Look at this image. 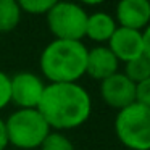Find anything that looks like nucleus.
Segmentation results:
<instances>
[{"label":"nucleus","mask_w":150,"mask_h":150,"mask_svg":"<svg viewBox=\"0 0 150 150\" xmlns=\"http://www.w3.org/2000/svg\"><path fill=\"white\" fill-rule=\"evenodd\" d=\"M100 95L107 105L118 111L136 102V84L124 73H115L100 84Z\"/></svg>","instance_id":"0eeeda50"},{"label":"nucleus","mask_w":150,"mask_h":150,"mask_svg":"<svg viewBox=\"0 0 150 150\" xmlns=\"http://www.w3.org/2000/svg\"><path fill=\"white\" fill-rule=\"evenodd\" d=\"M124 74L127 79L137 84V82L145 81L147 78H150V62L145 57H139L136 60H131L126 63V69H124Z\"/></svg>","instance_id":"ddd939ff"},{"label":"nucleus","mask_w":150,"mask_h":150,"mask_svg":"<svg viewBox=\"0 0 150 150\" xmlns=\"http://www.w3.org/2000/svg\"><path fill=\"white\" fill-rule=\"evenodd\" d=\"M40 149L42 150H74V145L66 136L55 131V132H50L44 139Z\"/></svg>","instance_id":"2eb2a0df"},{"label":"nucleus","mask_w":150,"mask_h":150,"mask_svg":"<svg viewBox=\"0 0 150 150\" xmlns=\"http://www.w3.org/2000/svg\"><path fill=\"white\" fill-rule=\"evenodd\" d=\"M142 40H144V57L150 62V24L142 31Z\"/></svg>","instance_id":"a211bd4d"},{"label":"nucleus","mask_w":150,"mask_h":150,"mask_svg":"<svg viewBox=\"0 0 150 150\" xmlns=\"http://www.w3.org/2000/svg\"><path fill=\"white\" fill-rule=\"evenodd\" d=\"M116 28V21L111 15L103 13V11H95L87 16L86 36L95 42H107L113 36Z\"/></svg>","instance_id":"9b49d317"},{"label":"nucleus","mask_w":150,"mask_h":150,"mask_svg":"<svg viewBox=\"0 0 150 150\" xmlns=\"http://www.w3.org/2000/svg\"><path fill=\"white\" fill-rule=\"evenodd\" d=\"M108 49L113 52L118 62H131L144 55L142 31L129 29V28H116L113 36L108 40Z\"/></svg>","instance_id":"6e6552de"},{"label":"nucleus","mask_w":150,"mask_h":150,"mask_svg":"<svg viewBox=\"0 0 150 150\" xmlns=\"http://www.w3.org/2000/svg\"><path fill=\"white\" fill-rule=\"evenodd\" d=\"M45 84L34 73L21 71L11 78V102L20 108H37Z\"/></svg>","instance_id":"423d86ee"},{"label":"nucleus","mask_w":150,"mask_h":150,"mask_svg":"<svg viewBox=\"0 0 150 150\" xmlns=\"http://www.w3.org/2000/svg\"><path fill=\"white\" fill-rule=\"evenodd\" d=\"M8 144L23 150L37 149L42 145L44 139L50 134V126L37 108H20L10 115L7 121Z\"/></svg>","instance_id":"7ed1b4c3"},{"label":"nucleus","mask_w":150,"mask_h":150,"mask_svg":"<svg viewBox=\"0 0 150 150\" xmlns=\"http://www.w3.org/2000/svg\"><path fill=\"white\" fill-rule=\"evenodd\" d=\"M21 8L16 0H0V33H10L20 24Z\"/></svg>","instance_id":"f8f14e48"},{"label":"nucleus","mask_w":150,"mask_h":150,"mask_svg":"<svg viewBox=\"0 0 150 150\" xmlns=\"http://www.w3.org/2000/svg\"><path fill=\"white\" fill-rule=\"evenodd\" d=\"M136 102L150 108V78L136 84Z\"/></svg>","instance_id":"f3484780"},{"label":"nucleus","mask_w":150,"mask_h":150,"mask_svg":"<svg viewBox=\"0 0 150 150\" xmlns=\"http://www.w3.org/2000/svg\"><path fill=\"white\" fill-rule=\"evenodd\" d=\"M116 20L121 28L145 29L150 24V0H120L116 5Z\"/></svg>","instance_id":"1a4fd4ad"},{"label":"nucleus","mask_w":150,"mask_h":150,"mask_svg":"<svg viewBox=\"0 0 150 150\" xmlns=\"http://www.w3.org/2000/svg\"><path fill=\"white\" fill-rule=\"evenodd\" d=\"M11 102V78L0 71V110Z\"/></svg>","instance_id":"dca6fc26"},{"label":"nucleus","mask_w":150,"mask_h":150,"mask_svg":"<svg viewBox=\"0 0 150 150\" xmlns=\"http://www.w3.org/2000/svg\"><path fill=\"white\" fill-rule=\"evenodd\" d=\"M8 145V136H7V126L5 121L0 118V150H5Z\"/></svg>","instance_id":"6ab92c4d"},{"label":"nucleus","mask_w":150,"mask_h":150,"mask_svg":"<svg viewBox=\"0 0 150 150\" xmlns=\"http://www.w3.org/2000/svg\"><path fill=\"white\" fill-rule=\"evenodd\" d=\"M118 58L113 55L108 47L98 45L92 50H87V62H86V73L91 78L103 81V79L118 73Z\"/></svg>","instance_id":"9d476101"},{"label":"nucleus","mask_w":150,"mask_h":150,"mask_svg":"<svg viewBox=\"0 0 150 150\" xmlns=\"http://www.w3.org/2000/svg\"><path fill=\"white\" fill-rule=\"evenodd\" d=\"M87 49L81 40L55 39L42 50L40 69L50 82H76L86 74Z\"/></svg>","instance_id":"f03ea898"},{"label":"nucleus","mask_w":150,"mask_h":150,"mask_svg":"<svg viewBox=\"0 0 150 150\" xmlns=\"http://www.w3.org/2000/svg\"><path fill=\"white\" fill-rule=\"evenodd\" d=\"M81 4H86V5H98L102 4V2H105V0H79Z\"/></svg>","instance_id":"aec40b11"},{"label":"nucleus","mask_w":150,"mask_h":150,"mask_svg":"<svg viewBox=\"0 0 150 150\" xmlns=\"http://www.w3.org/2000/svg\"><path fill=\"white\" fill-rule=\"evenodd\" d=\"M115 132L120 142L131 150H150V108L134 103L118 111Z\"/></svg>","instance_id":"20e7f679"},{"label":"nucleus","mask_w":150,"mask_h":150,"mask_svg":"<svg viewBox=\"0 0 150 150\" xmlns=\"http://www.w3.org/2000/svg\"><path fill=\"white\" fill-rule=\"evenodd\" d=\"M87 16L89 15L81 5L60 0L47 13V24L55 39L81 40L86 36Z\"/></svg>","instance_id":"39448f33"},{"label":"nucleus","mask_w":150,"mask_h":150,"mask_svg":"<svg viewBox=\"0 0 150 150\" xmlns=\"http://www.w3.org/2000/svg\"><path fill=\"white\" fill-rule=\"evenodd\" d=\"M21 10L31 15H42L49 13L60 0H16Z\"/></svg>","instance_id":"4468645a"},{"label":"nucleus","mask_w":150,"mask_h":150,"mask_svg":"<svg viewBox=\"0 0 150 150\" xmlns=\"http://www.w3.org/2000/svg\"><path fill=\"white\" fill-rule=\"evenodd\" d=\"M37 111L50 129H74L91 116V95L78 82H50L44 89Z\"/></svg>","instance_id":"f257e3e1"}]
</instances>
